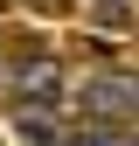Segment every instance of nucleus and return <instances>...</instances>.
<instances>
[{"mask_svg":"<svg viewBox=\"0 0 139 146\" xmlns=\"http://www.w3.org/2000/svg\"><path fill=\"white\" fill-rule=\"evenodd\" d=\"M83 146H139V132H125V125H97V132H83Z\"/></svg>","mask_w":139,"mask_h":146,"instance_id":"obj_4","label":"nucleus"},{"mask_svg":"<svg viewBox=\"0 0 139 146\" xmlns=\"http://www.w3.org/2000/svg\"><path fill=\"white\" fill-rule=\"evenodd\" d=\"M14 139H21V146H56L63 125H56L49 104H21V111H14Z\"/></svg>","mask_w":139,"mask_h":146,"instance_id":"obj_2","label":"nucleus"},{"mask_svg":"<svg viewBox=\"0 0 139 146\" xmlns=\"http://www.w3.org/2000/svg\"><path fill=\"white\" fill-rule=\"evenodd\" d=\"M7 84H14V98H49L63 77H56V63H49V56H28V63H14Z\"/></svg>","mask_w":139,"mask_h":146,"instance_id":"obj_3","label":"nucleus"},{"mask_svg":"<svg viewBox=\"0 0 139 146\" xmlns=\"http://www.w3.org/2000/svg\"><path fill=\"white\" fill-rule=\"evenodd\" d=\"M77 98L104 118H139V77H91Z\"/></svg>","mask_w":139,"mask_h":146,"instance_id":"obj_1","label":"nucleus"}]
</instances>
